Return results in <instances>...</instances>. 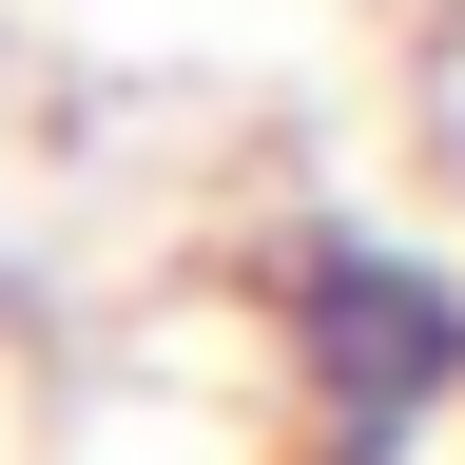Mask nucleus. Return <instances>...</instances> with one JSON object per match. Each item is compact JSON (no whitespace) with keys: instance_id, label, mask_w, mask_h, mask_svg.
<instances>
[{"instance_id":"obj_1","label":"nucleus","mask_w":465,"mask_h":465,"mask_svg":"<svg viewBox=\"0 0 465 465\" xmlns=\"http://www.w3.org/2000/svg\"><path fill=\"white\" fill-rule=\"evenodd\" d=\"M272 388H291V465H446L465 446V252L388 213H291Z\"/></svg>"}]
</instances>
